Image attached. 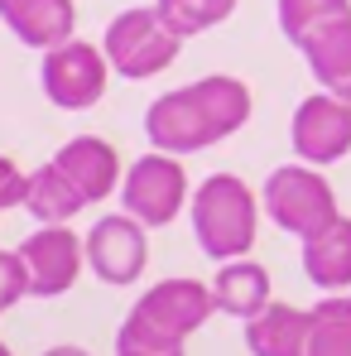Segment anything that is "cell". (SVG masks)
I'll list each match as a JSON object with an SVG mask.
<instances>
[{
	"mask_svg": "<svg viewBox=\"0 0 351 356\" xmlns=\"http://www.w3.org/2000/svg\"><path fill=\"white\" fill-rule=\"evenodd\" d=\"M250 106L255 102L240 77L212 72V77H197L188 87L154 97L145 111V135L164 154H197V149H212L217 140L236 135L250 120Z\"/></svg>",
	"mask_w": 351,
	"mask_h": 356,
	"instance_id": "6da1fadb",
	"label": "cell"
},
{
	"mask_svg": "<svg viewBox=\"0 0 351 356\" xmlns=\"http://www.w3.org/2000/svg\"><path fill=\"white\" fill-rule=\"evenodd\" d=\"M217 313L212 284L202 280H159L149 284V294L135 298V308L125 313L116 332V347H154V352H183L193 332H202V323Z\"/></svg>",
	"mask_w": 351,
	"mask_h": 356,
	"instance_id": "7a4b0ae2",
	"label": "cell"
},
{
	"mask_svg": "<svg viewBox=\"0 0 351 356\" xmlns=\"http://www.w3.org/2000/svg\"><path fill=\"white\" fill-rule=\"evenodd\" d=\"M188 217L202 255H212L217 265L245 260L260 236V197L240 174H207L193 188Z\"/></svg>",
	"mask_w": 351,
	"mask_h": 356,
	"instance_id": "3957f363",
	"label": "cell"
},
{
	"mask_svg": "<svg viewBox=\"0 0 351 356\" xmlns=\"http://www.w3.org/2000/svg\"><path fill=\"white\" fill-rule=\"evenodd\" d=\"M101 49H106V63L116 77L145 82V77H159L164 67H174L183 39L164 24V15L154 5H130L106 24Z\"/></svg>",
	"mask_w": 351,
	"mask_h": 356,
	"instance_id": "277c9868",
	"label": "cell"
},
{
	"mask_svg": "<svg viewBox=\"0 0 351 356\" xmlns=\"http://www.w3.org/2000/svg\"><path fill=\"white\" fill-rule=\"evenodd\" d=\"M265 217L279 232H289V236L313 241L318 232H327L342 217V207H337L332 183L313 164L298 159V164H279L275 174L265 178Z\"/></svg>",
	"mask_w": 351,
	"mask_h": 356,
	"instance_id": "5b68a950",
	"label": "cell"
},
{
	"mask_svg": "<svg viewBox=\"0 0 351 356\" xmlns=\"http://www.w3.org/2000/svg\"><path fill=\"white\" fill-rule=\"evenodd\" d=\"M188 197V174L178 164V154H164V149H149L140 154L130 169H125V183H120V207L140 222V227H169L178 212H183Z\"/></svg>",
	"mask_w": 351,
	"mask_h": 356,
	"instance_id": "8992f818",
	"label": "cell"
},
{
	"mask_svg": "<svg viewBox=\"0 0 351 356\" xmlns=\"http://www.w3.org/2000/svg\"><path fill=\"white\" fill-rule=\"evenodd\" d=\"M106 77H111L106 49H97L87 39H67L58 49H49L44 63H39L44 97L63 111H92L106 97Z\"/></svg>",
	"mask_w": 351,
	"mask_h": 356,
	"instance_id": "52a82bcc",
	"label": "cell"
},
{
	"mask_svg": "<svg viewBox=\"0 0 351 356\" xmlns=\"http://www.w3.org/2000/svg\"><path fill=\"white\" fill-rule=\"evenodd\" d=\"M289 145L293 154L313 169H327L351 154V102L332 92H313L293 106L289 120Z\"/></svg>",
	"mask_w": 351,
	"mask_h": 356,
	"instance_id": "ba28073f",
	"label": "cell"
},
{
	"mask_svg": "<svg viewBox=\"0 0 351 356\" xmlns=\"http://www.w3.org/2000/svg\"><path fill=\"white\" fill-rule=\"evenodd\" d=\"M29 275V294L34 298H58L77 284L82 265H87V236H77L72 227H34L29 236L15 245Z\"/></svg>",
	"mask_w": 351,
	"mask_h": 356,
	"instance_id": "9c48e42d",
	"label": "cell"
},
{
	"mask_svg": "<svg viewBox=\"0 0 351 356\" xmlns=\"http://www.w3.org/2000/svg\"><path fill=\"white\" fill-rule=\"evenodd\" d=\"M149 245H145V227L125 212V217H101L87 232V270L111 284V289H130L145 275Z\"/></svg>",
	"mask_w": 351,
	"mask_h": 356,
	"instance_id": "30bf717a",
	"label": "cell"
},
{
	"mask_svg": "<svg viewBox=\"0 0 351 356\" xmlns=\"http://www.w3.org/2000/svg\"><path fill=\"white\" fill-rule=\"evenodd\" d=\"M54 164H58V174L87 197V207L106 202L111 193H120V183H125L116 145L101 140V135H72L58 154H54Z\"/></svg>",
	"mask_w": 351,
	"mask_h": 356,
	"instance_id": "8fae6325",
	"label": "cell"
},
{
	"mask_svg": "<svg viewBox=\"0 0 351 356\" xmlns=\"http://www.w3.org/2000/svg\"><path fill=\"white\" fill-rule=\"evenodd\" d=\"M0 19L5 29L24 44V49H58L67 39H77V5L72 0H0Z\"/></svg>",
	"mask_w": 351,
	"mask_h": 356,
	"instance_id": "7c38bea8",
	"label": "cell"
},
{
	"mask_svg": "<svg viewBox=\"0 0 351 356\" xmlns=\"http://www.w3.org/2000/svg\"><path fill=\"white\" fill-rule=\"evenodd\" d=\"M298 54H303L313 82H318L323 92L351 102V15L323 24V29H313V34L298 44Z\"/></svg>",
	"mask_w": 351,
	"mask_h": 356,
	"instance_id": "4fadbf2b",
	"label": "cell"
},
{
	"mask_svg": "<svg viewBox=\"0 0 351 356\" xmlns=\"http://www.w3.org/2000/svg\"><path fill=\"white\" fill-rule=\"evenodd\" d=\"M313 313L293 303H270L260 318L245 323V352L250 356H308Z\"/></svg>",
	"mask_w": 351,
	"mask_h": 356,
	"instance_id": "5bb4252c",
	"label": "cell"
},
{
	"mask_svg": "<svg viewBox=\"0 0 351 356\" xmlns=\"http://www.w3.org/2000/svg\"><path fill=\"white\" fill-rule=\"evenodd\" d=\"M303 275L323 294H347L351 289V217H337L327 232L303 241Z\"/></svg>",
	"mask_w": 351,
	"mask_h": 356,
	"instance_id": "9a60e30c",
	"label": "cell"
},
{
	"mask_svg": "<svg viewBox=\"0 0 351 356\" xmlns=\"http://www.w3.org/2000/svg\"><path fill=\"white\" fill-rule=\"evenodd\" d=\"M212 298H217V313L250 323L275 303L270 298V270L255 265V260H227L212 280Z\"/></svg>",
	"mask_w": 351,
	"mask_h": 356,
	"instance_id": "2e32d148",
	"label": "cell"
},
{
	"mask_svg": "<svg viewBox=\"0 0 351 356\" xmlns=\"http://www.w3.org/2000/svg\"><path fill=\"white\" fill-rule=\"evenodd\" d=\"M87 207V197L58 174V164L49 159V164H39L34 174H29V193H24V212L39 222V227H67L77 212Z\"/></svg>",
	"mask_w": 351,
	"mask_h": 356,
	"instance_id": "e0dca14e",
	"label": "cell"
},
{
	"mask_svg": "<svg viewBox=\"0 0 351 356\" xmlns=\"http://www.w3.org/2000/svg\"><path fill=\"white\" fill-rule=\"evenodd\" d=\"M308 356H351V294H327L313 308Z\"/></svg>",
	"mask_w": 351,
	"mask_h": 356,
	"instance_id": "ac0fdd59",
	"label": "cell"
},
{
	"mask_svg": "<svg viewBox=\"0 0 351 356\" xmlns=\"http://www.w3.org/2000/svg\"><path fill=\"white\" fill-rule=\"evenodd\" d=\"M154 10L164 15V24L178 39H193V34H207V29L227 24L236 15V0H154Z\"/></svg>",
	"mask_w": 351,
	"mask_h": 356,
	"instance_id": "d6986e66",
	"label": "cell"
},
{
	"mask_svg": "<svg viewBox=\"0 0 351 356\" xmlns=\"http://www.w3.org/2000/svg\"><path fill=\"white\" fill-rule=\"evenodd\" d=\"M275 10H279L284 39L298 49L313 29H323V24H332V19H347L351 0H275Z\"/></svg>",
	"mask_w": 351,
	"mask_h": 356,
	"instance_id": "ffe728a7",
	"label": "cell"
},
{
	"mask_svg": "<svg viewBox=\"0 0 351 356\" xmlns=\"http://www.w3.org/2000/svg\"><path fill=\"white\" fill-rule=\"evenodd\" d=\"M19 298H29L24 260H19V250H0V313H5V308H15Z\"/></svg>",
	"mask_w": 351,
	"mask_h": 356,
	"instance_id": "44dd1931",
	"label": "cell"
},
{
	"mask_svg": "<svg viewBox=\"0 0 351 356\" xmlns=\"http://www.w3.org/2000/svg\"><path fill=\"white\" fill-rule=\"evenodd\" d=\"M24 193H29V174H24L10 154H0V212L24 207Z\"/></svg>",
	"mask_w": 351,
	"mask_h": 356,
	"instance_id": "7402d4cb",
	"label": "cell"
},
{
	"mask_svg": "<svg viewBox=\"0 0 351 356\" xmlns=\"http://www.w3.org/2000/svg\"><path fill=\"white\" fill-rule=\"evenodd\" d=\"M116 356H183V352H154V347H116Z\"/></svg>",
	"mask_w": 351,
	"mask_h": 356,
	"instance_id": "603a6c76",
	"label": "cell"
},
{
	"mask_svg": "<svg viewBox=\"0 0 351 356\" xmlns=\"http://www.w3.org/2000/svg\"><path fill=\"white\" fill-rule=\"evenodd\" d=\"M44 356H92V352H87V347H67V342H63V347H49Z\"/></svg>",
	"mask_w": 351,
	"mask_h": 356,
	"instance_id": "cb8c5ba5",
	"label": "cell"
},
{
	"mask_svg": "<svg viewBox=\"0 0 351 356\" xmlns=\"http://www.w3.org/2000/svg\"><path fill=\"white\" fill-rule=\"evenodd\" d=\"M0 356H15V352H10V347H5V342H0Z\"/></svg>",
	"mask_w": 351,
	"mask_h": 356,
	"instance_id": "d4e9b609",
	"label": "cell"
}]
</instances>
